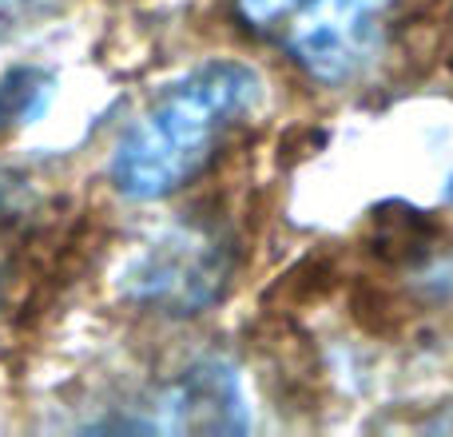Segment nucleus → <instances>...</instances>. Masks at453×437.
I'll return each instance as SVG.
<instances>
[{
	"instance_id": "nucleus-1",
	"label": "nucleus",
	"mask_w": 453,
	"mask_h": 437,
	"mask_svg": "<svg viewBox=\"0 0 453 437\" xmlns=\"http://www.w3.org/2000/svg\"><path fill=\"white\" fill-rule=\"evenodd\" d=\"M263 104V76L239 60H207L164 88L111 156L127 199H167L215 159L223 140Z\"/></svg>"
},
{
	"instance_id": "nucleus-2",
	"label": "nucleus",
	"mask_w": 453,
	"mask_h": 437,
	"mask_svg": "<svg viewBox=\"0 0 453 437\" xmlns=\"http://www.w3.org/2000/svg\"><path fill=\"white\" fill-rule=\"evenodd\" d=\"M390 0H234L250 32L279 44L306 76L350 84L382 48Z\"/></svg>"
},
{
	"instance_id": "nucleus-3",
	"label": "nucleus",
	"mask_w": 453,
	"mask_h": 437,
	"mask_svg": "<svg viewBox=\"0 0 453 437\" xmlns=\"http://www.w3.org/2000/svg\"><path fill=\"white\" fill-rule=\"evenodd\" d=\"M226 258L211 234L175 231L143 250L127 271V295L167 306L172 314H196L223 287Z\"/></svg>"
},
{
	"instance_id": "nucleus-4",
	"label": "nucleus",
	"mask_w": 453,
	"mask_h": 437,
	"mask_svg": "<svg viewBox=\"0 0 453 437\" xmlns=\"http://www.w3.org/2000/svg\"><path fill=\"white\" fill-rule=\"evenodd\" d=\"M175 430H242V402L231 370L199 366L172 390Z\"/></svg>"
},
{
	"instance_id": "nucleus-5",
	"label": "nucleus",
	"mask_w": 453,
	"mask_h": 437,
	"mask_svg": "<svg viewBox=\"0 0 453 437\" xmlns=\"http://www.w3.org/2000/svg\"><path fill=\"white\" fill-rule=\"evenodd\" d=\"M52 100V76L40 68H12L0 76V132L32 124Z\"/></svg>"
},
{
	"instance_id": "nucleus-6",
	"label": "nucleus",
	"mask_w": 453,
	"mask_h": 437,
	"mask_svg": "<svg viewBox=\"0 0 453 437\" xmlns=\"http://www.w3.org/2000/svg\"><path fill=\"white\" fill-rule=\"evenodd\" d=\"M48 0H0V32H12L28 24L36 12H44Z\"/></svg>"
},
{
	"instance_id": "nucleus-7",
	"label": "nucleus",
	"mask_w": 453,
	"mask_h": 437,
	"mask_svg": "<svg viewBox=\"0 0 453 437\" xmlns=\"http://www.w3.org/2000/svg\"><path fill=\"white\" fill-rule=\"evenodd\" d=\"M4 223H8V218L0 215V247H4Z\"/></svg>"
}]
</instances>
